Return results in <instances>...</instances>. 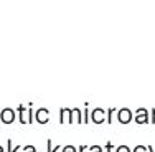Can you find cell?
<instances>
[{
  "mask_svg": "<svg viewBox=\"0 0 155 152\" xmlns=\"http://www.w3.org/2000/svg\"><path fill=\"white\" fill-rule=\"evenodd\" d=\"M15 119H17V113L12 107H3V109L0 111V121H2L3 124H12Z\"/></svg>",
  "mask_w": 155,
  "mask_h": 152,
  "instance_id": "obj_1",
  "label": "cell"
},
{
  "mask_svg": "<svg viewBox=\"0 0 155 152\" xmlns=\"http://www.w3.org/2000/svg\"><path fill=\"white\" fill-rule=\"evenodd\" d=\"M132 119H134V113H132L129 107H120V109L117 111V121H119L120 124H129Z\"/></svg>",
  "mask_w": 155,
  "mask_h": 152,
  "instance_id": "obj_2",
  "label": "cell"
},
{
  "mask_svg": "<svg viewBox=\"0 0 155 152\" xmlns=\"http://www.w3.org/2000/svg\"><path fill=\"white\" fill-rule=\"evenodd\" d=\"M134 121L137 122V124H149L150 122L149 111H147L145 107H139V109L134 113Z\"/></svg>",
  "mask_w": 155,
  "mask_h": 152,
  "instance_id": "obj_3",
  "label": "cell"
},
{
  "mask_svg": "<svg viewBox=\"0 0 155 152\" xmlns=\"http://www.w3.org/2000/svg\"><path fill=\"white\" fill-rule=\"evenodd\" d=\"M91 121H93L94 124H102V122H106V111L102 109V107H94V109L91 111Z\"/></svg>",
  "mask_w": 155,
  "mask_h": 152,
  "instance_id": "obj_4",
  "label": "cell"
},
{
  "mask_svg": "<svg viewBox=\"0 0 155 152\" xmlns=\"http://www.w3.org/2000/svg\"><path fill=\"white\" fill-rule=\"evenodd\" d=\"M35 121L38 124H46L50 121V111L46 107H38V111H35Z\"/></svg>",
  "mask_w": 155,
  "mask_h": 152,
  "instance_id": "obj_5",
  "label": "cell"
},
{
  "mask_svg": "<svg viewBox=\"0 0 155 152\" xmlns=\"http://www.w3.org/2000/svg\"><path fill=\"white\" fill-rule=\"evenodd\" d=\"M25 106L23 104H20L18 106V109H17V113H18V121H20V124H28L27 122V117H25Z\"/></svg>",
  "mask_w": 155,
  "mask_h": 152,
  "instance_id": "obj_6",
  "label": "cell"
},
{
  "mask_svg": "<svg viewBox=\"0 0 155 152\" xmlns=\"http://www.w3.org/2000/svg\"><path fill=\"white\" fill-rule=\"evenodd\" d=\"M114 113H116V109H114V107H109V109L106 111V122H107V124H112V116H114Z\"/></svg>",
  "mask_w": 155,
  "mask_h": 152,
  "instance_id": "obj_7",
  "label": "cell"
},
{
  "mask_svg": "<svg viewBox=\"0 0 155 152\" xmlns=\"http://www.w3.org/2000/svg\"><path fill=\"white\" fill-rule=\"evenodd\" d=\"M21 149V146H15L12 149V139H7V152H18Z\"/></svg>",
  "mask_w": 155,
  "mask_h": 152,
  "instance_id": "obj_8",
  "label": "cell"
},
{
  "mask_svg": "<svg viewBox=\"0 0 155 152\" xmlns=\"http://www.w3.org/2000/svg\"><path fill=\"white\" fill-rule=\"evenodd\" d=\"M27 114H28V116H27V122H28V124H31V122L35 121V113H33V109H31V104L27 109Z\"/></svg>",
  "mask_w": 155,
  "mask_h": 152,
  "instance_id": "obj_9",
  "label": "cell"
},
{
  "mask_svg": "<svg viewBox=\"0 0 155 152\" xmlns=\"http://www.w3.org/2000/svg\"><path fill=\"white\" fill-rule=\"evenodd\" d=\"M83 122H84V124H87V122H89V109H87V103H86L84 111H83Z\"/></svg>",
  "mask_w": 155,
  "mask_h": 152,
  "instance_id": "obj_10",
  "label": "cell"
},
{
  "mask_svg": "<svg viewBox=\"0 0 155 152\" xmlns=\"http://www.w3.org/2000/svg\"><path fill=\"white\" fill-rule=\"evenodd\" d=\"M46 144H48V152H60L63 149V146H56V147H53V149H51V139H48Z\"/></svg>",
  "mask_w": 155,
  "mask_h": 152,
  "instance_id": "obj_11",
  "label": "cell"
},
{
  "mask_svg": "<svg viewBox=\"0 0 155 152\" xmlns=\"http://www.w3.org/2000/svg\"><path fill=\"white\" fill-rule=\"evenodd\" d=\"M114 150H116V152H130V147L125 146V144H120V146H117Z\"/></svg>",
  "mask_w": 155,
  "mask_h": 152,
  "instance_id": "obj_12",
  "label": "cell"
},
{
  "mask_svg": "<svg viewBox=\"0 0 155 152\" xmlns=\"http://www.w3.org/2000/svg\"><path fill=\"white\" fill-rule=\"evenodd\" d=\"M61 152H78V149H76L74 146H71V144H68V146H64L61 149Z\"/></svg>",
  "mask_w": 155,
  "mask_h": 152,
  "instance_id": "obj_13",
  "label": "cell"
},
{
  "mask_svg": "<svg viewBox=\"0 0 155 152\" xmlns=\"http://www.w3.org/2000/svg\"><path fill=\"white\" fill-rule=\"evenodd\" d=\"M132 152H147V146H135Z\"/></svg>",
  "mask_w": 155,
  "mask_h": 152,
  "instance_id": "obj_14",
  "label": "cell"
},
{
  "mask_svg": "<svg viewBox=\"0 0 155 152\" xmlns=\"http://www.w3.org/2000/svg\"><path fill=\"white\" fill-rule=\"evenodd\" d=\"M104 147H106V152H112L114 149H116L112 142H106V144H104Z\"/></svg>",
  "mask_w": 155,
  "mask_h": 152,
  "instance_id": "obj_15",
  "label": "cell"
},
{
  "mask_svg": "<svg viewBox=\"0 0 155 152\" xmlns=\"http://www.w3.org/2000/svg\"><path fill=\"white\" fill-rule=\"evenodd\" d=\"M89 152H102L101 146H89Z\"/></svg>",
  "mask_w": 155,
  "mask_h": 152,
  "instance_id": "obj_16",
  "label": "cell"
},
{
  "mask_svg": "<svg viewBox=\"0 0 155 152\" xmlns=\"http://www.w3.org/2000/svg\"><path fill=\"white\" fill-rule=\"evenodd\" d=\"M23 152H36V149H35V146H25Z\"/></svg>",
  "mask_w": 155,
  "mask_h": 152,
  "instance_id": "obj_17",
  "label": "cell"
},
{
  "mask_svg": "<svg viewBox=\"0 0 155 152\" xmlns=\"http://www.w3.org/2000/svg\"><path fill=\"white\" fill-rule=\"evenodd\" d=\"M150 114H152V117H150V122H153V124H155V107H153L152 111H150Z\"/></svg>",
  "mask_w": 155,
  "mask_h": 152,
  "instance_id": "obj_18",
  "label": "cell"
},
{
  "mask_svg": "<svg viewBox=\"0 0 155 152\" xmlns=\"http://www.w3.org/2000/svg\"><path fill=\"white\" fill-rule=\"evenodd\" d=\"M86 149H89V147H87V146H79V150H78V152H84Z\"/></svg>",
  "mask_w": 155,
  "mask_h": 152,
  "instance_id": "obj_19",
  "label": "cell"
},
{
  "mask_svg": "<svg viewBox=\"0 0 155 152\" xmlns=\"http://www.w3.org/2000/svg\"><path fill=\"white\" fill-rule=\"evenodd\" d=\"M147 152H155V150H153L152 146H147Z\"/></svg>",
  "mask_w": 155,
  "mask_h": 152,
  "instance_id": "obj_20",
  "label": "cell"
},
{
  "mask_svg": "<svg viewBox=\"0 0 155 152\" xmlns=\"http://www.w3.org/2000/svg\"><path fill=\"white\" fill-rule=\"evenodd\" d=\"M0 152H5V150H3V147H2V146H0Z\"/></svg>",
  "mask_w": 155,
  "mask_h": 152,
  "instance_id": "obj_21",
  "label": "cell"
}]
</instances>
